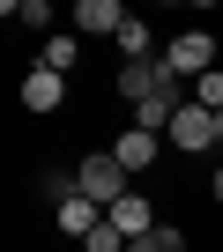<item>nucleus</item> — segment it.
<instances>
[{
	"mask_svg": "<svg viewBox=\"0 0 223 252\" xmlns=\"http://www.w3.org/2000/svg\"><path fill=\"white\" fill-rule=\"evenodd\" d=\"M74 186H82V200H97V208H112V200H127V193H134V178L119 171V156H112V149L82 156V163H74Z\"/></svg>",
	"mask_w": 223,
	"mask_h": 252,
	"instance_id": "f257e3e1",
	"label": "nucleus"
},
{
	"mask_svg": "<svg viewBox=\"0 0 223 252\" xmlns=\"http://www.w3.org/2000/svg\"><path fill=\"white\" fill-rule=\"evenodd\" d=\"M164 67H171L179 82H186V74H193V82L216 74V37H208V30H179V37L164 45Z\"/></svg>",
	"mask_w": 223,
	"mask_h": 252,
	"instance_id": "f03ea898",
	"label": "nucleus"
},
{
	"mask_svg": "<svg viewBox=\"0 0 223 252\" xmlns=\"http://www.w3.org/2000/svg\"><path fill=\"white\" fill-rule=\"evenodd\" d=\"M171 149H186V156H208V149H223V134H216V111H201V104L186 96V111L171 119Z\"/></svg>",
	"mask_w": 223,
	"mask_h": 252,
	"instance_id": "7ed1b4c3",
	"label": "nucleus"
},
{
	"mask_svg": "<svg viewBox=\"0 0 223 252\" xmlns=\"http://www.w3.org/2000/svg\"><path fill=\"white\" fill-rule=\"evenodd\" d=\"M104 222L119 230L127 245H134V237H149V230H164V222H156V208H149L142 193H127V200H112V208H104Z\"/></svg>",
	"mask_w": 223,
	"mask_h": 252,
	"instance_id": "20e7f679",
	"label": "nucleus"
},
{
	"mask_svg": "<svg viewBox=\"0 0 223 252\" xmlns=\"http://www.w3.org/2000/svg\"><path fill=\"white\" fill-rule=\"evenodd\" d=\"M60 104H67V74L30 67V74H23V111H37V119H45V111H60Z\"/></svg>",
	"mask_w": 223,
	"mask_h": 252,
	"instance_id": "39448f33",
	"label": "nucleus"
},
{
	"mask_svg": "<svg viewBox=\"0 0 223 252\" xmlns=\"http://www.w3.org/2000/svg\"><path fill=\"white\" fill-rule=\"evenodd\" d=\"M164 82H179V74H171L164 60H134V67H119V96H127V104H142V96H156Z\"/></svg>",
	"mask_w": 223,
	"mask_h": 252,
	"instance_id": "423d86ee",
	"label": "nucleus"
},
{
	"mask_svg": "<svg viewBox=\"0 0 223 252\" xmlns=\"http://www.w3.org/2000/svg\"><path fill=\"white\" fill-rule=\"evenodd\" d=\"M156 149H164V141H156V134H142V126H127V134L112 141V156H119V171H127V178H142V171L156 163Z\"/></svg>",
	"mask_w": 223,
	"mask_h": 252,
	"instance_id": "0eeeda50",
	"label": "nucleus"
},
{
	"mask_svg": "<svg viewBox=\"0 0 223 252\" xmlns=\"http://www.w3.org/2000/svg\"><path fill=\"white\" fill-rule=\"evenodd\" d=\"M134 15L119 8V0H82V8H74V30H97V37H119Z\"/></svg>",
	"mask_w": 223,
	"mask_h": 252,
	"instance_id": "6e6552de",
	"label": "nucleus"
},
{
	"mask_svg": "<svg viewBox=\"0 0 223 252\" xmlns=\"http://www.w3.org/2000/svg\"><path fill=\"white\" fill-rule=\"evenodd\" d=\"M60 230H67V237H89V230H104V208L74 193V200H60Z\"/></svg>",
	"mask_w": 223,
	"mask_h": 252,
	"instance_id": "1a4fd4ad",
	"label": "nucleus"
},
{
	"mask_svg": "<svg viewBox=\"0 0 223 252\" xmlns=\"http://www.w3.org/2000/svg\"><path fill=\"white\" fill-rule=\"evenodd\" d=\"M112 45L127 52V67H134V60H164V52H156V37H149V23H127L119 37H112Z\"/></svg>",
	"mask_w": 223,
	"mask_h": 252,
	"instance_id": "9d476101",
	"label": "nucleus"
},
{
	"mask_svg": "<svg viewBox=\"0 0 223 252\" xmlns=\"http://www.w3.org/2000/svg\"><path fill=\"white\" fill-rule=\"evenodd\" d=\"M8 23L15 30H52V8L45 0H8Z\"/></svg>",
	"mask_w": 223,
	"mask_h": 252,
	"instance_id": "9b49d317",
	"label": "nucleus"
},
{
	"mask_svg": "<svg viewBox=\"0 0 223 252\" xmlns=\"http://www.w3.org/2000/svg\"><path fill=\"white\" fill-rule=\"evenodd\" d=\"M193 104H201V111H216V119H223V67H216V74H201V82H193Z\"/></svg>",
	"mask_w": 223,
	"mask_h": 252,
	"instance_id": "f8f14e48",
	"label": "nucleus"
},
{
	"mask_svg": "<svg viewBox=\"0 0 223 252\" xmlns=\"http://www.w3.org/2000/svg\"><path fill=\"white\" fill-rule=\"evenodd\" d=\"M127 252H186V237H179V230L164 222V230H149V237H134Z\"/></svg>",
	"mask_w": 223,
	"mask_h": 252,
	"instance_id": "ddd939ff",
	"label": "nucleus"
},
{
	"mask_svg": "<svg viewBox=\"0 0 223 252\" xmlns=\"http://www.w3.org/2000/svg\"><path fill=\"white\" fill-rule=\"evenodd\" d=\"M37 67H52V74H67L74 67V37H45V60Z\"/></svg>",
	"mask_w": 223,
	"mask_h": 252,
	"instance_id": "4468645a",
	"label": "nucleus"
},
{
	"mask_svg": "<svg viewBox=\"0 0 223 252\" xmlns=\"http://www.w3.org/2000/svg\"><path fill=\"white\" fill-rule=\"evenodd\" d=\"M208 193H216V200H223V163H216V171H208Z\"/></svg>",
	"mask_w": 223,
	"mask_h": 252,
	"instance_id": "2eb2a0df",
	"label": "nucleus"
},
{
	"mask_svg": "<svg viewBox=\"0 0 223 252\" xmlns=\"http://www.w3.org/2000/svg\"><path fill=\"white\" fill-rule=\"evenodd\" d=\"M216 134H223V119H216Z\"/></svg>",
	"mask_w": 223,
	"mask_h": 252,
	"instance_id": "dca6fc26",
	"label": "nucleus"
}]
</instances>
